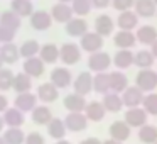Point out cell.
Wrapping results in <instances>:
<instances>
[{"label": "cell", "instance_id": "cell-1", "mask_svg": "<svg viewBox=\"0 0 157 144\" xmlns=\"http://www.w3.org/2000/svg\"><path fill=\"white\" fill-rule=\"evenodd\" d=\"M135 86H139L142 92H152V90L157 88V71L150 68L145 70H140L137 73V78H135Z\"/></svg>", "mask_w": 157, "mask_h": 144}, {"label": "cell", "instance_id": "cell-2", "mask_svg": "<svg viewBox=\"0 0 157 144\" xmlns=\"http://www.w3.org/2000/svg\"><path fill=\"white\" fill-rule=\"evenodd\" d=\"M112 65V58H110L108 53H103V51H96L91 53L88 58V68L95 73H101L106 71Z\"/></svg>", "mask_w": 157, "mask_h": 144}, {"label": "cell", "instance_id": "cell-3", "mask_svg": "<svg viewBox=\"0 0 157 144\" xmlns=\"http://www.w3.org/2000/svg\"><path fill=\"white\" fill-rule=\"evenodd\" d=\"M59 59L64 65H76L81 59V49L79 46H76L75 42H66L59 48Z\"/></svg>", "mask_w": 157, "mask_h": 144}, {"label": "cell", "instance_id": "cell-4", "mask_svg": "<svg viewBox=\"0 0 157 144\" xmlns=\"http://www.w3.org/2000/svg\"><path fill=\"white\" fill-rule=\"evenodd\" d=\"M64 126L71 132H81L88 126V119L83 112H69L64 119Z\"/></svg>", "mask_w": 157, "mask_h": 144}, {"label": "cell", "instance_id": "cell-5", "mask_svg": "<svg viewBox=\"0 0 157 144\" xmlns=\"http://www.w3.org/2000/svg\"><path fill=\"white\" fill-rule=\"evenodd\" d=\"M103 46V38L98 34V32H86L85 36H81V44L79 48L86 53H96L100 51Z\"/></svg>", "mask_w": 157, "mask_h": 144}, {"label": "cell", "instance_id": "cell-6", "mask_svg": "<svg viewBox=\"0 0 157 144\" xmlns=\"http://www.w3.org/2000/svg\"><path fill=\"white\" fill-rule=\"evenodd\" d=\"M142 100H144V92L139 88V86H127L123 90V95H122V102L125 107L132 109V107H140L142 105Z\"/></svg>", "mask_w": 157, "mask_h": 144}, {"label": "cell", "instance_id": "cell-7", "mask_svg": "<svg viewBox=\"0 0 157 144\" xmlns=\"http://www.w3.org/2000/svg\"><path fill=\"white\" fill-rule=\"evenodd\" d=\"M149 114L145 112L144 109H140V107H132V109H128L125 112V122L128 124L130 127H142L147 124V119H149Z\"/></svg>", "mask_w": 157, "mask_h": 144}, {"label": "cell", "instance_id": "cell-8", "mask_svg": "<svg viewBox=\"0 0 157 144\" xmlns=\"http://www.w3.org/2000/svg\"><path fill=\"white\" fill-rule=\"evenodd\" d=\"M31 26L36 31H48L52 26V17L51 12L46 10H34L31 14Z\"/></svg>", "mask_w": 157, "mask_h": 144}, {"label": "cell", "instance_id": "cell-9", "mask_svg": "<svg viewBox=\"0 0 157 144\" xmlns=\"http://www.w3.org/2000/svg\"><path fill=\"white\" fill-rule=\"evenodd\" d=\"M71 80H73V75L68 68L64 66H59V68H54L51 71V83L58 88H66V86L71 85Z\"/></svg>", "mask_w": 157, "mask_h": 144}, {"label": "cell", "instance_id": "cell-10", "mask_svg": "<svg viewBox=\"0 0 157 144\" xmlns=\"http://www.w3.org/2000/svg\"><path fill=\"white\" fill-rule=\"evenodd\" d=\"M44 65H46V63L42 61L39 56H34V58H27V59H25L24 65H22V68H24L25 75H29L31 78H39V76L44 73Z\"/></svg>", "mask_w": 157, "mask_h": 144}, {"label": "cell", "instance_id": "cell-11", "mask_svg": "<svg viewBox=\"0 0 157 144\" xmlns=\"http://www.w3.org/2000/svg\"><path fill=\"white\" fill-rule=\"evenodd\" d=\"M73 86H75L76 93H79V95H83V97L88 95V93L93 90V76L90 75L88 71H81L78 76H76Z\"/></svg>", "mask_w": 157, "mask_h": 144}, {"label": "cell", "instance_id": "cell-12", "mask_svg": "<svg viewBox=\"0 0 157 144\" xmlns=\"http://www.w3.org/2000/svg\"><path fill=\"white\" fill-rule=\"evenodd\" d=\"M51 17H52V21L59 22V24H66V22H69L73 19V9L68 4L58 2L51 9Z\"/></svg>", "mask_w": 157, "mask_h": 144}, {"label": "cell", "instance_id": "cell-13", "mask_svg": "<svg viewBox=\"0 0 157 144\" xmlns=\"http://www.w3.org/2000/svg\"><path fill=\"white\" fill-rule=\"evenodd\" d=\"M110 137L115 141H127L130 137V126L125 120H115V122L110 126Z\"/></svg>", "mask_w": 157, "mask_h": 144}, {"label": "cell", "instance_id": "cell-14", "mask_svg": "<svg viewBox=\"0 0 157 144\" xmlns=\"http://www.w3.org/2000/svg\"><path fill=\"white\" fill-rule=\"evenodd\" d=\"M15 105L19 110H22V112H31L32 109L36 107V103H37V95H34V93L31 92H24V93H19L17 97H15Z\"/></svg>", "mask_w": 157, "mask_h": 144}, {"label": "cell", "instance_id": "cell-15", "mask_svg": "<svg viewBox=\"0 0 157 144\" xmlns=\"http://www.w3.org/2000/svg\"><path fill=\"white\" fill-rule=\"evenodd\" d=\"M105 114H106V110H105V107H103V103L96 102V100L86 103V107H85V115H86V119L91 120V122H100V120H103Z\"/></svg>", "mask_w": 157, "mask_h": 144}, {"label": "cell", "instance_id": "cell-16", "mask_svg": "<svg viewBox=\"0 0 157 144\" xmlns=\"http://www.w3.org/2000/svg\"><path fill=\"white\" fill-rule=\"evenodd\" d=\"M113 29H115V22H113V19L110 17V15L101 14V15L96 17V21H95V32H98L101 38L110 36L113 32Z\"/></svg>", "mask_w": 157, "mask_h": 144}, {"label": "cell", "instance_id": "cell-17", "mask_svg": "<svg viewBox=\"0 0 157 144\" xmlns=\"http://www.w3.org/2000/svg\"><path fill=\"white\" fill-rule=\"evenodd\" d=\"M66 32L71 38H81L88 32V24L81 17H73L69 22H66Z\"/></svg>", "mask_w": 157, "mask_h": 144}, {"label": "cell", "instance_id": "cell-18", "mask_svg": "<svg viewBox=\"0 0 157 144\" xmlns=\"http://www.w3.org/2000/svg\"><path fill=\"white\" fill-rule=\"evenodd\" d=\"M58 97H59V88H58V86H54L51 82L39 85V88H37V98L42 100L44 103L54 102Z\"/></svg>", "mask_w": 157, "mask_h": 144}, {"label": "cell", "instance_id": "cell-19", "mask_svg": "<svg viewBox=\"0 0 157 144\" xmlns=\"http://www.w3.org/2000/svg\"><path fill=\"white\" fill-rule=\"evenodd\" d=\"M113 42H115V46L120 49H130V48H133V44L137 42V38L132 31H122V29H120V31L113 36Z\"/></svg>", "mask_w": 157, "mask_h": 144}, {"label": "cell", "instance_id": "cell-20", "mask_svg": "<svg viewBox=\"0 0 157 144\" xmlns=\"http://www.w3.org/2000/svg\"><path fill=\"white\" fill-rule=\"evenodd\" d=\"M137 24H139V15L132 10H123L117 19V26L122 31H132L137 27Z\"/></svg>", "mask_w": 157, "mask_h": 144}, {"label": "cell", "instance_id": "cell-21", "mask_svg": "<svg viewBox=\"0 0 157 144\" xmlns=\"http://www.w3.org/2000/svg\"><path fill=\"white\" fill-rule=\"evenodd\" d=\"M135 38H137V41H139L140 44L152 46L154 42L157 41V29L152 27V26H142V27H139Z\"/></svg>", "mask_w": 157, "mask_h": 144}, {"label": "cell", "instance_id": "cell-22", "mask_svg": "<svg viewBox=\"0 0 157 144\" xmlns=\"http://www.w3.org/2000/svg\"><path fill=\"white\" fill-rule=\"evenodd\" d=\"M19 58H21V53H19V48L14 44V42L2 44V48H0V59H2V63L14 65Z\"/></svg>", "mask_w": 157, "mask_h": 144}, {"label": "cell", "instance_id": "cell-23", "mask_svg": "<svg viewBox=\"0 0 157 144\" xmlns=\"http://www.w3.org/2000/svg\"><path fill=\"white\" fill-rule=\"evenodd\" d=\"M64 107L66 110H69V112H83L86 107V100L83 95H79V93H69V95L64 97Z\"/></svg>", "mask_w": 157, "mask_h": 144}, {"label": "cell", "instance_id": "cell-24", "mask_svg": "<svg viewBox=\"0 0 157 144\" xmlns=\"http://www.w3.org/2000/svg\"><path fill=\"white\" fill-rule=\"evenodd\" d=\"M108 80H110V92L115 93H123V90L128 86V80L122 71H112L108 73Z\"/></svg>", "mask_w": 157, "mask_h": 144}, {"label": "cell", "instance_id": "cell-25", "mask_svg": "<svg viewBox=\"0 0 157 144\" xmlns=\"http://www.w3.org/2000/svg\"><path fill=\"white\" fill-rule=\"evenodd\" d=\"M25 117H24V112L22 110H19L17 107H10L4 112V122L7 124L9 127H21L22 124H24Z\"/></svg>", "mask_w": 157, "mask_h": 144}, {"label": "cell", "instance_id": "cell-26", "mask_svg": "<svg viewBox=\"0 0 157 144\" xmlns=\"http://www.w3.org/2000/svg\"><path fill=\"white\" fill-rule=\"evenodd\" d=\"M31 112H32V120L37 126H48L52 119V112L48 105H36Z\"/></svg>", "mask_w": 157, "mask_h": 144}, {"label": "cell", "instance_id": "cell-27", "mask_svg": "<svg viewBox=\"0 0 157 144\" xmlns=\"http://www.w3.org/2000/svg\"><path fill=\"white\" fill-rule=\"evenodd\" d=\"M21 19L22 17H19V15L10 9V10H5V12L0 14V26H2V27H7V29H12V31H19L21 26H22Z\"/></svg>", "mask_w": 157, "mask_h": 144}, {"label": "cell", "instance_id": "cell-28", "mask_svg": "<svg viewBox=\"0 0 157 144\" xmlns=\"http://www.w3.org/2000/svg\"><path fill=\"white\" fill-rule=\"evenodd\" d=\"M101 103H103V107H105L106 112H120V110H122V107H123V102H122L120 93H115V92L105 93Z\"/></svg>", "mask_w": 157, "mask_h": 144}, {"label": "cell", "instance_id": "cell-29", "mask_svg": "<svg viewBox=\"0 0 157 144\" xmlns=\"http://www.w3.org/2000/svg\"><path fill=\"white\" fill-rule=\"evenodd\" d=\"M133 7H135V14L140 15V17H144V19L152 17L157 10L154 0H135Z\"/></svg>", "mask_w": 157, "mask_h": 144}, {"label": "cell", "instance_id": "cell-30", "mask_svg": "<svg viewBox=\"0 0 157 144\" xmlns=\"http://www.w3.org/2000/svg\"><path fill=\"white\" fill-rule=\"evenodd\" d=\"M48 132H49V136L56 141L64 139L66 132H68V129H66V126H64V120L58 119V117H52L51 122L48 124Z\"/></svg>", "mask_w": 157, "mask_h": 144}, {"label": "cell", "instance_id": "cell-31", "mask_svg": "<svg viewBox=\"0 0 157 144\" xmlns=\"http://www.w3.org/2000/svg\"><path fill=\"white\" fill-rule=\"evenodd\" d=\"M10 9L19 17H31V14L34 12V5L31 0H12Z\"/></svg>", "mask_w": 157, "mask_h": 144}, {"label": "cell", "instance_id": "cell-32", "mask_svg": "<svg viewBox=\"0 0 157 144\" xmlns=\"http://www.w3.org/2000/svg\"><path fill=\"white\" fill-rule=\"evenodd\" d=\"M39 58L44 63H56L59 59V48L56 44L48 42V44L41 46V49H39Z\"/></svg>", "mask_w": 157, "mask_h": 144}, {"label": "cell", "instance_id": "cell-33", "mask_svg": "<svg viewBox=\"0 0 157 144\" xmlns=\"http://www.w3.org/2000/svg\"><path fill=\"white\" fill-rule=\"evenodd\" d=\"M32 86V78L29 75H25L24 71L19 73V75L14 76V83H12V90H15L17 93H24L29 92Z\"/></svg>", "mask_w": 157, "mask_h": 144}, {"label": "cell", "instance_id": "cell-34", "mask_svg": "<svg viewBox=\"0 0 157 144\" xmlns=\"http://www.w3.org/2000/svg\"><path fill=\"white\" fill-rule=\"evenodd\" d=\"M154 61H155L154 54L150 51H147V49H142V51H139L137 54H133V65H137L140 70L152 68Z\"/></svg>", "mask_w": 157, "mask_h": 144}, {"label": "cell", "instance_id": "cell-35", "mask_svg": "<svg viewBox=\"0 0 157 144\" xmlns=\"http://www.w3.org/2000/svg\"><path fill=\"white\" fill-rule=\"evenodd\" d=\"M4 141L5 144H24L25 134L21 127H9L4 132Z\"/></svg>", "mask_w": 157, "mask_h": 144}, {"label": "cell", "instance_id": "cell-36", "mask_svg": "<svg viewBox=\"0 0 157 144\" xmlns=\"http://www.w3.org/2000/svg\"><path fill=\"white\" fill-rule=\"evenodd\" d=\"M113 63H115V66H117V68H120V70L130 68V66L133 65L132 51H128V49H120V51L115 54V58H113Z\"/></svg>", "mask_w": 157, "mask_h": 144}, {"label": "cell", "instance_id": "cell-37", "mask_svg": "<svg viewBox=\"0 0 157 144\" xmlns=\"http://www.w3.org/2000/svg\"><path fill=\"white\" fill-rule=\"evenodd\" d=\"M139 139L145 144H155L157 142V127L150 126V124L142 126L139 130Z\"/></svg>", "mask_w": 157, "mask_h": 144}, {"label": "cell", "instance_id": "cell-38", "mask_svg": "<svg viewBox=\"0 0 157 144\" xmlns=\"http://www.w3.org/2000/svg\"><path fill=\"white\" fill-rule=\"evenodd\" d=\"M39 49H41V44H39L36 39H29V41H25L24 44L19 48V53H21V56L24 59H27V58H34V56H37Z\"/></svg>", "mask_w": 157, "mask_h": 144}, {"label": "cell", "instance_id": "cell-39", "mask_svg": "<svg viewBox=\"0 0 157 144\" xmlns=\"http://www.w3.org/2000/svg\"><path fill=\"white\" fill-rule=\"evenodd\" d=\"M93 90L96 93H108L110 92V80H108V75L105 71L96 73L93 76Z\"/></svg>", "mask_w": 157, "mask_h": 144}, {"label": "cell", "instance_id": "cell-40", "mask_svg": "<svg viewBox=\"0 0 157 144\" xmlns=\"http://www.w3.org/2000/svg\"><path fill=\"white\" fill-rule=\"evenodd\" d=\"M91 0H73L71 2V9H73V14L79 15V17H83V15H88L90 10H91Z\"/></svg>", "mask_w": 157, "mask_h": 144}, {"label": "cell", "instance_id": "cell-41", "mask_svg": "<svg viewBox=\"0 0 157 144\" xmlns=\"http://www.w3.org/2000/svg\"><path fill=\"white\" fill-rule=\"evenodd\" d=\"M14 73L9 68H2L0 70V92H7L12 90V83H14Z\"/></svg>", "mask_w": 157, "mask_h": 144}, {"label": "cell", "instance_id": "cell-42", "mask_svg": "<svg viewBox=\"0 0 157 144\" xmlns=\"http://www.w3.org/2000/svg\"><path fill=\"white\" fill-rule=\"evenodd\" d=\"M142 105H144V110H145L147 114H150V115H157V93L149 92V95L144 97Z\"/></svg>", "mask_w": 157, "mask_h": 144}, {"label": "cell", "instance_id": "cell-43", "mask_svg": "<svg viewBox=\"0 0 157 144\" xmlns=\"http://www.w3.org/2000/svg\"><path fill=\"white\" fill-rule=\"evenodd\" d=\"M15 38V31L7 27H2L0 26V44H7V42H12Z\"/></svg>", "mask_w": 157, "mask_h": 144}, {"label": "cell", "instance_id": "cell-44", "mask_svg": "<svg viewBox=\"0 0 157 144\" xmlns=\"http://www.w3.org/2000/svg\"><path fill=\"white\" fill-rule=\"evenodd\" d=\"M133 4H135V0H112L113 9H117V10H120V12L130 10V9L133 7Z\"/></svg>", "mask_w": 157, "mask_h": 144}, {"label": "cell", "instance_id": "cell-45", "mask_svg": "<svg viewBox=\"0 0 157 144\" xmlns=\"http://www.w3.org/2000/svg\"><path fill=\"white\" fill-rule=\"evenodd\" d=\"M24 144H46V142H44V137H42L39 132H31V134L25 136Z\"/></svg>", "mask_w": 157, "mask_h": 144}, {"label": "cell", "instance_id": "cell-46", "mask_svg": "<svg viewBox=\"0 0 157 144\" xmlns=\"http://www.w3.org/2000/svg\"><path fill=\"white\" fill-rule=\"evenodd\" d=\"M110 2H112V0H91V5L96 9H105L110 5Z\"/></svg>", "mask_w": 157, "mask_h": 144}, {"label": "cell", "instance_id": "cell-47", "mask_svg": "<svg viewBox=\"0 0 157 144\" xmlns=\"http://www.w3.org/2000/svg\"><path fill=\"white\" fill-rule=\"evenodd\" d=\"M7 107H9L7 98H5V95H2V93H0V114L5 112V110H7Z\"/></svg>", "mask_w": 157, "mask_h": 144}, {"label": "cell", "instance_id": "cell-48", "mask_svg": "<svg viewBox=\"0 0 157 144\" xmlns=\"http://www.w3.org/2000/svg\"><path fill=\"white\" fill-rule=\"evenodd\" d=\"M79 144H103L100 139H96V137H86V139H83Z\"/></svg>", "mask_w": 157, "mask_h": 144}, {"label": "cell", "instance_id": "cell-49", "mask_svg": "<svg viewBox=\"0 0 157 144\" xmlns=\"http://www.w3.org/2000/svg\"><path fill=\"white\" fill-rule=\"evenodd\" d=\"M150 48H152V49H150V53H152V54H154V58H155V59H157V41H155V42H154V44H152V46H150Z\"/></svg>", "mask_w": 157, "mask_h": 144}, {"label": "cell", "instance_id": "cell-50", "mask_svg": "<svg viewBox=\"0 0 157 144\" xmlns=\"http://www.w3.org/2000/svg\"><path fill=\"white\" fill-rule=\"evenodd\" d=\"M103 144H122V142H120V141H115V139H112V137H110V139H106Z\"/></svg>", "mask_w": 157, "mask_h": 144}, {"label": "cell", "instance_id": "cell-51", "mask_svg": "<svg viewBox=\"0 0 157 144\" xmlns=\"http://www.w3.org/2000/svg\"><path fill=\"white\" fill-rule=\"evenodd\" d=\"M56 144H71V142H69V141H66V139H59Z\"/></svg>", "mask_w": 157, "mask_h": 144}, {"label": "cell", "instance_id": "cell-52", "mask_svg": "<svg viewBox=\"0 0 157 144\" xmlns=\"http://www.w3.org/2000/svg\"><path fill=\"white\" fill-rule=\"evenodd\" d=\"M4 126H5V122H4V117L0 115V130L4 129Z\"/></svg>", "mask_w": 157, "mask_h": 144}, {"label": "cell", "instance_id": "cell-53", "mask_svg": "<svg viewBox=\"0 0 157 144\" xmlns=\"http://www.w3.org/2000/svg\"><path fill=\"white\" fill-rule=\"evenodd\" d=\"M58 2H63V4H69V2H73V0H58Z\"/></svg>", "mask_w": 157, "mask_h": 144}, {"label": "cell", "instance_id": "cell-54", "mask_svg": "<svg viewBox=\"0 0 157 144\" xmlns=\"http://www.w3.org/2000/svg\"><path fill=\"white\" fill-rule=\"evenodd\" d=\"M0 144H5V141H4V137L0 136Z\"/></svg>", "mask_w": 157, "mask_h": 144}, {"label": "cell", "instance_id": "cell-55", "mask_svg": "<svg viewBox=\"0 0 157 144\" xmlns=\"http://www.w3.org/2000/svg\"><path fill=\"white\" fill-rule=\"evenodd\" d=\"M0 70H2V59H0Z\"/></svg>", "mask_w": 157, "mask_h": 144}, {"label": "cell", "instance_id": "cell-56", "mask_svg": "<svg viewBox=\"0 0 157 144\" xmlns=\"http://www.w3.org/2000/svg\"><path fill=\"white\" fill-rule=\"evenodd\" d=\"M154 2H155V5H157V0H154Z\"/></svg>", "mask_w": 157, "mask_h": 144}, {"label": "cell", "instance_id": "cell-57", "mask_svg": "<svg viewBox=\"0 0 157 144\" xmlns=\"http://www.w3.org/2000/svg\"><path fill=\"white\" fill-rule=\"evenodd\" d=\"M155 144H157V142H155Z\"/></svg>", "mask_w": 157, "mask_h": 144}]
</instances>
